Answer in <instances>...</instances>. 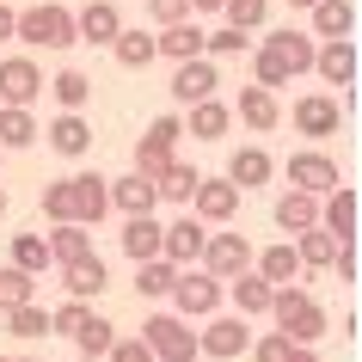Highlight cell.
Masks as SVG:
<instances>
[{
  "mask_svg": "<svg viewBox=\"0 0 362 362\" xmlns=\"http://www.w3.org/2000/svg\"><path fill=\"white\" fill-rule=\"evenodd\" d=\"M43 215H49V221L98 228V221L111 215V178H105V172H68L56 185H43Z\"/></svg>",
  "mask_w": 362,
  "mask_h": 362,
  "instance_id": "6da1fadb",
  "label": "cell"
},
{
  "mask_svg": "<svg viewBox=\"0 0 362 362\" xmlns=\"http://www.w3.org/2000/svg\"><path fill=\"white\" fill-rule=\"evenodd\" d=\"M270 320H276V332H288V344H320L325 332H332L325 307L313 301L301 283H276L270 288Z\"/></svg>",
  "mask_w": 362,
  "mask_h": 362,
  "instance_id": "7a4b0ae2",
  "label": "cell"
},
{
  "mask_svg": "<svg viewBox=\"0 0 362 362\" xmlns=\"http://www.w3.org/2000/svg\"><path fill=\"white\" fill-rule=\"evenodd\" d=\"M13 37L31 43V49H74V13H68V6H56V0L25 6L19 19H13Z\"/></svg>",
  "mask_w": 362,
  "mask_h": 362,
  "instance_id": "3957f363",
  "label": "cell"
},
{
  "mask_svg": "<svg viewBox=\"0 0 362 362\" xmlns=\"http://www.w3.org/2000/svg\"><path fill=\"white\" fill-rule=\"evenodd\" d=\"M172 313H185V320H209L215 307L228 301V283H221V276H209V270L203 264H185L178 270V276H172Z\"/></svg>",
  "mask_w": 362,
  "mask_h": 362,
  "instance_id": "277c9868",
  "label": "cell"
},
{
  "mask_svg": "<svg viewBox=\"0 0 362 362\" xmlns=\"http://www.w3.org/2000/svg\"><path fill=\"white\" fill-rule=\"evenodd\" d=\"M246 350H252V320H246V313H221V307H215L209 325L197 332V356L233 362V356H246Z\"/></svg>",
  "mask_w": 362,
  "mask_h": 362,
  "instance_id": "5b68a950",
  "label": "cell"
},
{
  "mask_svg": "<svg viewBox=\"0 0 362 362\" xmlns=\"http://www.w3.org/2000/svg\"><path fill=\"white\" fill-rule=\"evenodd\" d=\"M141 338H148L153 362H197V332L185 313H148Z\"/></svg>",
  "mask_w": 362,
  "mask_h": 362,
  "instance_id": "8992f818",
  "label": "cell"
},
{
  "mask_svg": "<svg viewBox=\"0 0 362 362\" xmlns=\"http://www.w3.org/2000/svg\"><path fill=\"white\" fill-rule=\"evenodd\" d=\"M313 74H320L325 86L350 93V86H356V74H362L356 37H320V43H313Z\"/></svg>",
  "mask_w": 362,
  "mask_h": 362,
  "instance_id": "52a82bcc",
  "label": "cell"
},
{
  "mask_svg": "<svg viewBox=\"0 0 362 362\" xmlns=\"http://www.w3.org/2000/svg\"><path fill=\"white\" fill-rule=\"evenodd\" d=\"M240 185L233 178H197V191H191V215L203 221V228H228L233 215H240Z\"/></svg>",
  "mask_w": 362,
  "mask_h": 362,
  "instance_id": "ba28073f",
  "label": "cell"
},
{
  "mask_svg": "<svg viewBox=\"0 0 362 362\" xmlns=\"http://www.w3.org/2000/svg\"><path fill=\"white\" fill-rule=\"evenodd\" d=\"M178 135H185V117L178 111H166V117H153L148 123V135H141V141H135V172H160L172 160V153H178Z\"/></svg>",
  "mask_w": 362,
  "mask_h": 362,
  "instance_id": "9c48e42d",
  "label": "cell"
},
{
  "mask_svg": "<svg viewBox=\"0 0 362 362\" xmlns=\"http://www.w3.org/2000/svg\"><path fill=\"white\" fill-rule=\"evenodd\" d=\"M288 185H295V191H307V197H325L332 185H344V172H338V160H332V153L301 148V153H288Z\"/></svg>",
  "mask_w": 362,
  "mask_h": 362,
  "instance_id": "30bf717a",
  "label": "cell"
},
{
  "mask_svg": "<svg viewBox=\"0 0 362 362\" xmlns=\"http://www.w3.org/2000/svg\"><path fill=\"white\" fill-rule=\"evenodd\" d=\"M197 264L209 270V276H221V283H228V276L252 270V240H246V233H209V240H203V258H197Z\"/></svg>",
  "mask_w": 362,
  "mask_h": 362,
  "instance_id": "8fae6325",
  "label": "cell"
},
{
  "mask_svg": "<svg viewBox=\"0 0 362 362\" xmlns=\"http://www.w3.org/2000/svg\"><path fill=\"white\" fill-rule=\"evenodd\" d=\"M123 31V13L117 0H86L74 13V43H93V49H111V37Z\"/></svg>",
  "mask_w": 362,
  "mask_h": 362,
  "instance_id": "7c38bea8",
  "label": "cell"
},
{
  "mask_svg": "<svg viewBox=\"0 0 362 362\" xmlns=\"http://www.w3.org/2000/svg\"><path fill=\"white\" fill-rule=\"evenodd\" d=\"M221 74H215V56H191V62H172V98L178 105H197V98H215Z\"/></svg>",
  "mask_w": 362,
  "mask_h": 362,
  "instance_id": "4fadbf2b",
  "label": "cell"
},
{
  "mask_svg": "<svg viewBox=\"0 0 362 362\" xmlns=\"http://www.w3.org/2000/svg\"><path fill=\"white\" fill-rule=\"evenodd\" d=\"M295 129L307 135V141H325V135H338V123H344V111H338V98L332 93H307V98H295Z\"/></svg>",
  "mask_w": 362,
  "mask_h": 362,
  "instance_id": "5bb4252c",
  "label": "cell"
},
{
  "mask_svg": "<svg viewBox=\"0 0 362 362\" xmlns=\"http://www.w3.org/2000/svg\"><path fill=\"white\" fill-rule=\"evenodd\" d=\"M203 240H209V228H203V221L185 209L166 233H160V258H172V264L185 270V264H197V258H203Z\"/></svg>",
  "mask_w": 362,
  "mask_h": 362,
  "instance_id": "9a60e30c",
  "label": "cell"
},
{
  "mask_svg": "<svg viewBox=\"0 0 362 362\" xmlns=\"http://www.w3.org/2000/svg\"><path fill=\"white\" fill-rule=\"evenodd\" d=\"M37 93H43V68L31 56L0 62V105H37Z\"/></svg>",
  "mask_w": 362,
  "mask_h": 362,
  "instance_id": "2e32d148",
  "label": "cell"
},
{
  "mask_svg": "<svg viewBox=\"0 0 362 362\" xmlns=\"http://www.w3.org/2000/svg\"><path fill=\"white\" fill-rule=\"evenodd\" d=\"M56 270H62L68 301H98V295L111 288V270H105V258H98V252H86V258H74V264H56Z\"/></svg>",
  "mask_w": 362,
  "mask_h": 362,
  "instance_id": "e0dca14e",
  "label": "cell"
},
{
  "mask_svg": "<svg viewBox=\"0 0 362 362\" xmlns=\"http://www.w3.org/2000/svg\"><path fill=\"white\" fill-rule=\"evenodd\" d=\"M356 215H362V203H356V185H332V191L320 197V228H325V233H338L344 246L356 240Z\"/></svg>",
  "mask_w": 362,
  "mask_h": 362,
  "instance_id": "ac0fdd59",
  "label": "cell"
},
{
  "mask_svg": "<svg viewBox=\"0 0 362 362\" xmlns=\"http://www.w3.org/2000/svg\"><path fill=\"white\" fill-rule=\"evenodd\" d=\"M313 43H320L313 31H295V25H283V31H270V37H264V49L283 62L288 80H295V74H313Z\"/></svg>",
  "mask_w": 362,
  "mask_h": 362,
  "instance_id": "d6986e66",
  "label": "cell"
},
{
  "mask_svg": "<svg viewBox=\"0 0 362 362\" xmlns=\"http://www.w3.org/2000/svg\"><path fill=\"white\" fill-rule=\"evenodd\" d=\"M233 117H240L252 135H270L276 123H283V105H276V93H270V86H258V80H252V86H240V105H233Z\"/></svg>",
  "mask_w": 362,
  "mask_h": 362,
  "instance_id": "ffe728a7",
  "label": "cell"
},
{
  "mask_svg": "<svg viewBox=\"0 0 362 362\" xmlns=\"http://www.w3.org/2000/svg\"><path fill=\"white\" fill-rule=\"evenodd\" d=\"M43 141L62 153V160H86L93 153V123H86V111H62L49 129H43Z\"/></svg>",
  "mask_w": 362,
  "mask_h": 362,
  "instance_id": "44dd1931",
  "label": "cell"
},
{
  "mask_svg": "<svg viewBox=\"0 0 362 362\" xmlns=\"http://www.w3.org/2000/svg\"><path fill=\"white\" fill-rule=\"evenodd\" d=\"M288 246H295V258H301V270H332V258H338V233H325L320 221H313V228H301V233H288ZM350 246H356V240H350Z\"/></svg>",
  "mask_w": 362,
  "mask_h": 362,
  "instance_id": "7402d4cb",
  "label": "cell"
},
{
  "mask_svg": "<svg viewBox=\"0 0 362 362\" xmlns=\"http://www.w3.org/2000/svg\"><path fill=\"white\" fill-rule=\"evenodd\" d=\"M197 178H203V172H197L191 160H178V153H172L166 166L153 172V197H160V203H178V209H191V191H197Z\"/></svg>",
  "mask_w": 362,
  "mask_h": 362,
  "instance_id": "603a6c76",
  "label": "cell"
},
{
  "mask_svg": "<svg viewBox=\"0 0 362 362\" xmlns=\"http://www.w3.org/2000/svg\"><path fill=\"white\" fill-rule=\"evenodd\" d=\"M153 203H160V197H153V178L148 172H123V178H111V209L117 215H153Z\"/></svg>",
  "mask_w": 362,
  "mask_h": 362,
  "instance_id": "cb8c5ba5",
  "label": "cell"
},
{
  "mask_svg": "<svg viewBox=\"0 0 362 362\" xmlns=\"http://www.w3.org/2000/svg\"><path fill=\"white\" fill-rule=\"evenodd\" d=\"M153 56H166V62H191V56H203V25H197V19H172V25H160Z\"/></svg>",
  "mask_w": 362,
  "mask_h": 362,
  "instance_id": "d4e9b609",
  "label": "cell"
},
{
  "mask_svg": "<svg viewBox=\"0 0 362 362\" xmlns=\"http://www.w3.org/2000/svg\"><path fill=\"white\" fill-rule=\"evenodd\" d=\"M185 135H197V141H221V135L233 129V105H221V98H197V105H185Z\"/></svg>",
  "mask_w": 362,
  "mask_h": 362,
  "instance_id": "484cf974",
  "label": "cell"
},
{
  "mask_svg": "<svg viewBox=\"0 0 362 362\" xmlns=\"http://www.w3.org/2000/svg\"><path fill=\"white\" fill-rule=\"evenodd\" d=\"M43 246H49V264H74V258L93 252V228H80V221H49Z\"/></svg>",
  "mask_w": 362,
  "mask_h": 362,
  "instance_id": "4316f807",
  "label": "cell"
},
{
  "mask_svg": "<svg viewBox=\"0 0 362 362\" xmlns=\"http://www.w3.org/2000/svg\"><path fill=\"white\" fill-rule=\"evenodd\" d=\"M228 178L240 185V191H258V185H270V178H276V160H270L264 148H233Z\"/></svg>",
  "mask_w": 362,
  "mask_h": 362,
  "instance_id": "83f0119b",
  "label": "cell"
},
{
  "mask_svg": "<svg viewBox=\"0 0 362 362\" xmlns=\"http://www.w3.org/2000/svg\"><path fill=\"white\" fill-rule=\"evenodd\" d=\"M160 221L153 215H123V258L129 264H141V258H160Z\"/></svg>",
  "mask_w": 362,
  "mask_h": 362,
  "instance_id": "f1b7e54d",
  "label": "cell"
},
{
  "mask_svg": "<svg viewBox=\"0 0 362 362\" xmlns=\"http://www.w3.org/2000/svg\"><path fill=\"white\" fill-rule=\"evenodd\" d=\"M252 270H258V276H264L270 288L276 283H301V258H295V246H264V252H252Z\"/></svg>",
  "mask_w": 362,
  "mask_h": 362,
  "instance_id": "f546056e",
  "label": "cell"
},
{
  "mask_svg": "<svg viewBox=\"0 0 362 362\" xmlns=\"http://www.w3.org/2000/svg\"><path fill=\"white\" fill-rule=\"evenodd\" d=\"M313 37H356V6L350 0H313Z\"/></svg>",
  "mask_w": 362,
  "mask_h": 362,
  "instance_id": "4dcf8cb0",
  "label": "cell"
},
{
  "mask_svg": "<svg viewBox=\"0 0 362 362\" xmlns=\"http://www.w3.org/2000/svg\"><path fill=\"white\" fill-rule=\"evenodd\" d=\"M37 117H31V105H0V148L6 153H19V148H31L37 141Z\"/></svg>",
  "mask_w": 362,
  "mask_h": 362,
  "instance_id": "1f68e13d",
  "label": "cell"
},
{
  "mask_svg": "<svg viewBox=\"0 0 362 362\" xmlns=\"http://www.w3.org/2000/svg\"><path fill=\"white\" fill-rule=\"evenodd\" d=\"M228 295H233V307H240L246 320L270 313V283L258 276V270H240V276H228Z\"/></svg>",
  "mask_w": 362,
  "mask_h": 362,
  "instance_id": "d6a6232c",
  "label": "cell"
},
{
  "mask_svg": "<svg viewBox=\"0 0 362 362\" xmlns=\"http://www.w3.org/2000/svg\"><path fill=\"white\" fill-rule=\"evenodd\" d=\"M313 221H320V197H307V191L288 185V197H276V228L301 233V228H313Z\"/></svg>",
  "mask_w": 362,
  "mask_h": 362,
  "instance_id": "836d02e7",
  "label": "cell"
},
{
  "mask_svg": "<svg viewBox=\"0 0 362 362\" xmlns=\"http://www.w3.org/2000/svg\"><path fill=\"white\" fill-rule=\"evenodd\" d=\"M0 320H6V332H13L19 344H37V338H49V307H37V301H19V307H6Z\"/></svg>",
  "mask_w": 362,
  "mask_h": 362,
  "instance_id": "e575fe53",
  "label": "cell"
},
{
  "mask_svg": "<svg viewBox=\"0 0 362 362\" xmlns=\"http://www.w3.org/2000/svg\"><path fill=\"white\" fill-rule=\"evenodd\" d=\"M43 86H49V98H56L62 111H86V105H93V80L80 74V68H62V74L43 80Z\"/></svg>",
  "mask_w": 362,
  "mask_h": 362,
  "instance_id": "d590c367",
  "label": "cell"
},
{
  "mask_svg": "<svg viewBox=\"0 0 362 362\" xmlns=\"http://www.w3.org/2000/svg\"><path fill=\"white\" fill-rule=\"evenodd\" d=\"M172 276H178V264H172V258H141V264H135V295L166 301V295H172Z\"/></svg>",
  "mask_w": 362,
  "mask_h": 362,
  "instance_id": "8d00e7d4",
  "label": "cell"
},
{
  "mask_svg": "<svg viewBox=\"0 0 362 362\" xmlns=\"http://www.w3.org/2000/svg\"><path fill=\"white\" fill-rule=\"evenodd\" d=\"M111 56H117V68H135V74H141V68L153 62V37H148V31H129V25H123V31L111 37Z\"/></svg>",
  "mask_w": 362,
  "mask_h": 362,
  "instance_id": "74e56055",
  "label": "cell"
},
{
  "mask_svg": "<svg viewBox=\"0 0 362 362\" xmlns=\"http://www.w3.org/2000/svg\"><path fill=\"white\" fill-rule=\"evenodd\" d=\"M19 301H37V276L19 270V264H0V313L19 307Z\"/></svg>",
  "mask_w": 362,
  "mask_h": 362,
  "instance_id": "f35d334b",
  "label": "cell"
},
{
  "mask_svg": "<svg viewBox=\"0 0 362 362\" xmlns=\"http://www.w3.org/2000/svg\"><path fill=\"white\" fill-rule=\"evenodd\" d=\"M111 338H117V325L105 320V313H86V325L74 332V350H80V356H105Z\"/></svg>",
  "mask_w": 362,
  "mask_h": 362,
  "instance_id": "ab89813d",
  "label": "cell"
},
{
  "mask_svg": "<svg viewBox=\"0 0 362 362\" xmlns=\"http://www.w3.org/2000/svg\"><path fill=\"white\" fill-rule=\"evenodd\" d=\"M6 264L43 276V270H49V246H43V233H13V258H6Z\"/></svg>",
  "mask_w": 362,
  "mask_h": 362,
  "instance_id": "60d3db41",
  "label": "cell"
},
{
  "mask_svg": "<svg viewBox=\"0 0 362 362\" xmlns=\"http://www.w3.org/2000/svg\"><path fill=\"white\" fill-rule=\"evenodd\" d=\"M221 19H228L233 31H258V25L270 19V0H221Z\"/></svg>",
  "mask_w": 362,
  "mask_h": 362,
  "instance_id": "b9f144b4",
  "label": "cell"
},
{
  "mask_svg": "<svg viewBox=\"0 0 362 362\" xmlns=\"http://www.w3.org/2000/svg\"><path fill=\"white\" fill-rule=\"evenodd\" d=\"M246 49H252V31H233V25L203 31V56H246Z\"/></svg>",
  "mask_w": 362,
  "mask_h": 362,
  "instance_id": "7bdbcfd3",
  "label": "cell"
},
{
  "mask_svg": "<svg viewBox=\"0 0 362 362\" xmlns=\"http://www.w3.org/2000/svg\"><path fill=\"white\" fill-rule=\"evenodd\" d=\"M86 313H93V301H62L49 313V338H74L80 325H86Z\"/></svg>",
  "mask_w": 362,
  "mask_h": 362,
  "instance_id": "ee69618b",
  "label": "cell"
},
{
  "mask_svg": "<svg viewBox=\"0 0 362 362\" xmlns=\"http://www.w3.org/2000/svg\"><path fill=\"white\" fill-rule=\"evenodd\" d=\"M252 80H258V86H270V93H276V86H288V68H283L276 56H270L264 43L252 49Z\"/></svg>",
  "mask_w": 362,
  "mask_h": 362,
  "instance_id": "f6af8a7d",
  "label": "cell"
},
{
  "mask_svg": "<svg viewBox=\"0 0 362 362\" xmlns=\"http://www.w3.org/2000/svg\"><path fill=\"white\" fill-rule=\"evenodd\" d=\"M288 350H295V344H288V332H264V338H252L246 356H252V362H288Z\"/></svg>",
  "mask_w": 362,
  "mask_h": 362,
  "instance_id": "bcb514c9",
  "label": "cell"
},
{
  "mask_svg": "<svg viewBox=\"0 0 362 362\" xmlns=\"http://www.w3.org/2000/svg\"><path fill=\"white\" fill-rule=\"evenodd\" d=\"M105 362H153V350H148V338H123V332H117L111 350H105Z\"/></svg>",
  "mask_w": 362,
  "mask_h": 362,
  "instance_id": "7dc6e473",
  "label": "cell"
},
{
  "mask_svg": "<svg viewBox=\"0 0 362 362\" xmlns=\"http://www.w3.org/2000/svg\"><path fill=\"white\" fill-rule=\"evenodd\" d=\"M153 25H172V19H191V0H148Z\"/></svg>",
  "mask_w": 362,
  "mask_h": 362,
  "instance_id": "c3c4849f",
  "label": "cell"
},
{
  "mask_svg": "<svg viewBox=\"0 0 362 362\" xmlns=\"http://www.w3.org/2000/svg\"><path fill=\"white\" fill-rule=\"evenodd\" d=\"M13 19H19V6H6V0H0V43H13Z\"/></svg>",
  "mask_w": 362,
  "mask_h": 362,
  "instance_id": "681fc988",
  "label": "cell"
},
{
  "mask_svg": "<svg viewBox=\"0 0 362 362\" xmlns=\"http://www.w3.org/2000/svg\"><path fill=\"white\" fill-rule=\"evenodd\" d=\"M288 362H325V356L313 350V344H295V350H288Z\"/></svg>",
  "mask_w": 362,
  "mask_h": 362,
  "instance_id": "f907efd6",
  "label": "cell"
},
{
  "mask_svg": "<svg viewBox=\"0 0 362 362\" xmlns=\"http://www.w3.org/2000/svg\"><path fill=\"white\" fill-rule=\"evenodd\" d=\"M191 13H221V0H191Z\"/></svg>",
  "mask_w": 362,
  "mask_h": 362,
  "instance_id": "816d5d0a",
  "label": "cell"
},
{
  "mask_svg": "<svg viewBox=\"0 0 362 362\" xmlns=\"http://www.w3.org/2000/svg\"><path fill=\"white\" fill-rule=\"evenodd\" d=\"M288 6H301V13H307V6H313V0H288Z\"/></svg>",
  "mask_w": 362,
  "mask_h": 362,
  "instance_id": "f5cc1de1",
  "label": "cell"
},
{
  "mask_svg": "<svg viewBox=\"0 0 362 362\" xmlns=\"http://www.w3.org/2000/svg\"><path fill=\"white\" fill-rule=\"evenodd\" d=\"M0 215H6V185H0Z\"/></svg>",
  "mask_w": 362,
  "mask_h": 362,
  "instance_id": "db71d44e",
  "label": "cell"
},
{
  "mask_svg": "<svg viewBox=\"0 0 362 362\" xmlns=\"http://www.w3.org/2000/svg\"><path fill=\"white\" fill-rule=\"evenodd\" d=\"M74 362H105V356H74Z\"/></svg>",
  "mask_w": 362,
  "mask_h": 362,
  "instance_id": "11a10c76",
  "label": "cell"
},
{
  "mask_svg": "<svg viewBox=\"0 0 362 362\" xmlns=\"http://www.w3.org/2000/svg\"><path fill=\"white\" fill-rule=\"evenodd\" d=\"M13 362H37V356H13Z\"/></svg>",
  "mask_w": 362,
  "mask_h": 362,
  "instance_id": "9f6ffc18",
  "label": "cell"
},
{
  "mask_svg": "<svg viewBox=\"0 0 362 362\" xmlns=\"http://www.w3.org/2000/svg\"><path fill=\"white\" fill-rule=\"evenodd\" d=\"M0 160H6V148H0Z\"/></svg>",
  "mask_w": 362,
  "mask_h": 362,
  "instance_id": "6f0895ef",
  "label": "cell"
},
{
  "mask_svg": "<svg viewBox=\"0 0 362 362\" xmlns=\"http://www.w3.org/2000/svg\"><path fill=\"white\" fill-rule=\"evenodd\" d=\"M0 362H13V356H0Z\"/></svg>",
  "mask_w": 362,
  "mask_h": 362,
  "instance_id": "680465c9",
  "label": "cell"
}]
</instances>
